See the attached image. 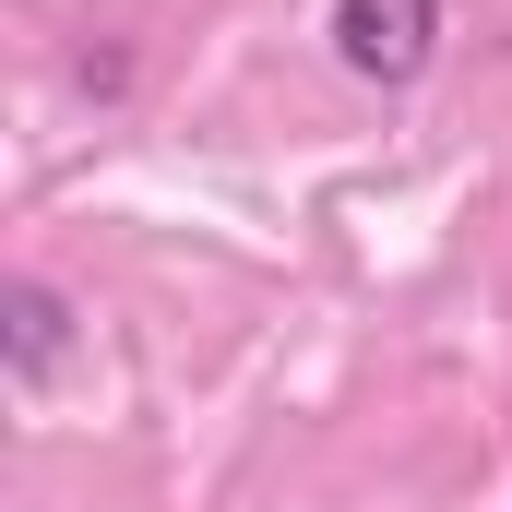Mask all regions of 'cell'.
Wrapping results in <instances>:
<instances>
[{
  "label": "cell",
  "mask_w": 512,
  "mask_h": 512,
  "mask_svg": "<svg viewBox=\"0 0 512 512\" xmlns=\"http://www.w3.org/2000/svg\"><path fill=\"white\" fill-rule=\"evenodd\" d=\"M429 48H441V0H334V60L358 84H382V96L417 84Z\"/></svg>",
  "instance_id": "6da1fadb"
},
{
  "label": "cell",
  "mask_w": 512,
  "mask_h": 512,
  "mask_svg": "<svg viewBox=\"0 0 512 512\" xmlns=\"http://www.w3.org/2000/svg\"><path fill=\"white\" fill-rule=\"evenodd\" d=\"M0 358H12V393H48L60 358H72V298L36 286V274H12L0 286Z\"/></svg>",
  "instance_id": "7a4b0ae2"
}]
</instances>
